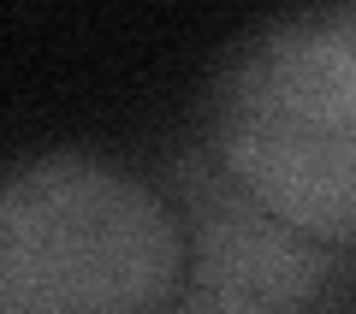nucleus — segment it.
Masks as SVG:
<instances>
[{
    "label": "nucleus",
    "instance_id": "obj_1",
    "mask_svg": "<svg viewBox=\"0 0 356 314\" xmlns=\"http://www.w3.org/2000/svg\"><path fill=\"white\" fill-rule=\"evenodd\" d=\"M196 137L267 214L356 255V0L250 24L208 77Z\"/></svg>",
    "mask_w": 356,
    "mask_h": 314
},
{
    "label": "nucleus",
    "instance_id": "obj_2",
    "mask_svg": "<svg viewBox=\"0 0 356 314\" xmlns=\"http://www.w3.org/2000/svg\"><path fill=\"white\" fill-rule=\"evenodd\" d=\"M191 267L178 201L95 149L0 166V314H172Z\"/></svg>",
    "mask_w": 356,
    "mask_h": 314
},
{
    "label": "nucleus",
    "instance_id": "obj_3",
    "mask_svg": "<svg viewBox=\"0 0 356 314\" xmlns=\"http://www.w3.org/2000/svg\"><path fill=\"white\" fill-rule=\"evenodd\" d=\"M166 196L178 201L191 267L172 314H339L356 285V255L327 249L309 231L267 214L250 190L191 137L166 160Z\"/></svg>",
    "mask_w": 356,
    "mask_h": 314
}]
</instances>
